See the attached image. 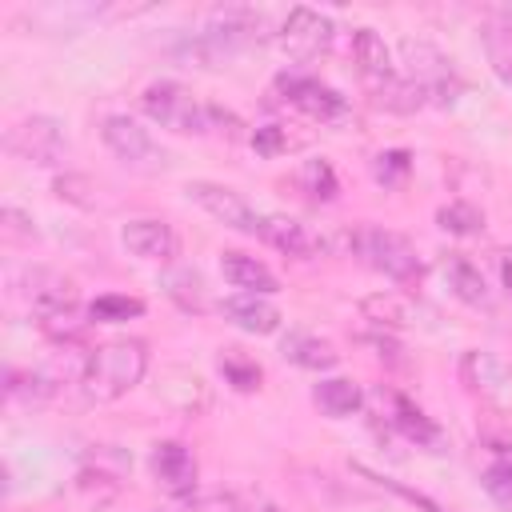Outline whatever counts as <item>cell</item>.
<instances>
[{"mask_svg":"<svg viewBox=\"0 0 512 512\" xmlns=\"http://www.w3.org/2000/svg\"><path fill=\"white\" fill-rule=\"evenodd\" d=\"M336 244H340V252L360 256L368 268L384 272L396 284H420V276H424V260L416 256V248L404 232L376 228V224H356V228L340 232Z\"/></svg>","mask_w":512,"mask_h":512,"instance_id":"obj_1","label":"cell"},{"mask_svg":"<svg viewBox=\"0 0 512 512\" xmlns=\"http://www.w3.org/2000/svg\"><path fill=\"white\" fill-rule=\"evenodd\" d=\"M148 372V348L144 340H108L100 344L80 372V388L88 400H120L128 388H136Z\"/></svg>","mask_w":512,"mask_h":512,"instance_id":"obj_2","label":"cell"},{"mask_svg":"<svg viewBox=\"0 0 512 512\" xmlns=\"http://www.w3.org/2000/svg\"><path fill=\"white\" fill-rule=\"evenodd\" d=\"M264 36V16L256 8H244V4H228V8H216L204 24V32H196L188 44H184V56L204 64V68H220L224 60H232L240 48L256 44Z\"/></svg>","mask_w":512,"mask_h":512,"instance_id":"obj_3","label":"cell"},{"mask_svg":"<svg viewBox=\"0 0 512 512\" xmlns=\"http://www.w3.org/2000/svg\"><path fill=\"white\" fill-rule=\"evenodd\" d=\"M140 108L152 124L168 128V132H180V136H200L208 132V104H200L184 84L176 80H156L144 88L140 96Z\"/></svg>","mask_w":512,"mask_h":512,"instance_id":"obj_4","label":"cell"},{"mask_svg":"<svg viewBox=\"0 0 512 512\" xmlns=\"http://www.w3.org/2000/svg\"><path fill=\"white\" fill-rule=\"evenodd\" d=\"M400 52H404V60H408V80H416V84L428 92V104L448 108V104L460 100L464 80L456 76L452 60H448L440 48H432V44H424V40H404Z\"/></svg>","mask_w":512,"mask_h":512,"instance_id":"obj_5","label":"cell"},{"mask_svg":"<svg viewBox=\"0 0 512 512\" xmlns=\"http://www.w3.org/2000/svg\"><path fill=\"white\" fill-rule=\"evenodd\" d=\"M332 40H336L332 20L320 16L316 8H304V4H296V8L288 12V20L280 24V32H276L280 52H284L288 60H300V64L320 60V56L332 48Z\"/></svg>","mask_w":512,"mask_h":512,"instance_id":"obj_6","label":"cell"},{"mask_svg":"<svg viewBox=\"0 0 512 512\" xmlns=\"http://www.w3.org/2000/svg\"><path fill=\"white\" fill-rule=\"evenodd\" d=\"M100 136H104V144L112 148V156L116 160H124L128 168H144V172H156V168H164V148L152 140V132L148 128H140L132 116H104V124H100Z\"/></svg>","mask_w":512,"mask_h":512,"instance_id":"obj_7","label":"cell"},{"mask_svg":"<svg viewBox=\"0 0 512 512\" xmlns=\"http://www.w3.org/2000/svg\"><path fill=\"white\" fill-rule=\"evenodd\" d=\"M188 200H196L212 220H220L224 228H236V232H244V236H260V220L264 216H256V208L236 192V188H228V184H216V180H192L188 188Z\"/></svg>","mask_w":512,"mask_h":512,"instance_id":"obj_8","label":"cell"},{"mask_svg":"<svg viewBox=\"0 0 512 512\" xmlns=\"http://www.w3.org/2000/svg\"><path fill=\"white\" fill-rule=\"evenodd\" d=\"M4 144L16 160H28V164H56L64 156V132L52 116H28L12 124Z\"/></svg>","mask_w":512,"mask_h":512,"instance_id":"obj_9","label":"cell"},{"mask_svg":"<svg viewBox=\"0 0 512 512\" xmlns=\"http://www.w3.org/2000/svg\"><path fill=\"white\" fill-rule=\"evenodd\" d=\"M276 92H284V100L292 108H300L304 116H312V120H344L348 116V100L336 88H328V84H320L312 76H296V72L280 76Z\"/></svg>","mask_w":512,"mask_h":512,"instance_id":"obj_10","label":"cell"},{"mask_svg":"<svg viewBox=\"0 0 512 512\" xmlns=\"http://www.w3.org/2000/svg\"><path fill=\"white\" fill-rule=\"evenodd\" d=\"M152 476L172 492V496H188L196 488V456L180 444V440H160L152 444Z\"/></svg>","mask_w":512,"mask_h":512,"instance_id":"obj_11","label":"cell"},{"mask_svg":"<svg viewBox=\"0 0 512 512\" xmlns=\"http://www.w3.org/2000/svg\"><path fill=\"white\" fill-rule=\"evenodd\" d=\"M120 240H124V248L132 252V256H140V260H172L176 256V248H180V240H176V232H172V224H164V220H152V216H140V220H128L124 224V232H120Z\"/></svg>","mask_w":512,"mask_h":512,"instance_id":"obj_12","label":"cell"},{"mask_svg":"<svg viewBox=\"0 0 512 512\" xmlns=\"http://www.w3.org/2000/svg\"><path fill=\"white\" fill-rule=\"evenodd\" d=\"M220 312H224V320H232L236 328H244L252 336H272L280 328V308L264 296H252V292L220 300Z\"/></svg>","mask_w":512,"mask_h":512,"instance_id":"obj_13","label":"cell"},{"mask_svg":"<svg viewBox=\"0 0 512 512\" xmlns=\"http://www.w3.org/2000/svg\"><path fill=\"white\" fill-rule=\"evenodd\" d=\"M260 240H268L272 248H280V252H288L296 260H308V256H316L324 248V240L316 232H308L292 216H264L260 220Z\"/></svg>","mask_w":512,"mask_h":512,"instance_id":"obj_14","label":"cell"},{"mask_svg":"<svg viewBox=\"0 0 512 512\" xmlns=\"http://www.w3.org/2000/svg\"><path fill=\"white\" fill-rule=\"evenodd\" d=\"M460 380L468 384V392H476L484 400H496L508 388V368L492 352H464L460 356Z\"/></svg>","mask_w":512,"mask_h":512,"instance_id":"obj_15","label":"cell"},{"mask_svg":"<svg viewBox=\"0 0 512 512\" xmlns=\"http://www.w3.org/2000/svg\"><path fill=\"white\" fill-rule=\"evenodd\" d=\"M220 268H224V280L232 288H244L252 296H272L280 288V280L272 276L268 264H260L256 256H244V252H224L220 256Z\"/></svg>","mask_w":512,"mask_h":512,"instance_id":"obj_16","label":"cell"},{"mask_svg":"<svg viewBox=\"0 0 512 512\" xmlns=\"http://www.w3.org/2000/svg\"><path fill=\"white\" fill-rule=\"evenodd\" d=\"M444 276H448V288H452L464 304H472V308H492V292H488V284H484V272H480L472 260H464L460 252H452V256L444 260Z\"/></svg>","mask_w":512,"mask_h":512,"instance_id":"obj_17","label":"cell"},{"mask_svg":"<svg viewBox=\"0 0 512 512\" xmlns=\"http://www.w3.org/2000/svg\"><path fill=\"white\" fill-rule=\"evenodd\" d=\"M312 400L320 404V412H324V416L344 420V416H352V412L364 404V392H360V384H356V380L332 376V380H320V384L312 388Z\"/></svg>","mask_w":512,"mask_h":512,"instance_id":"obj_18","label":"cell"},{"mask_svg":"<svg viewBox=\"0 0 512 512\" xmlns=\"http://www.w3.org/2000/svg\"><path fill=\"white\" fill-rule=\"evenodd\" d=\"M352 56L360 64V72L372 80V84H384L392 76V56H388V44L372 32V28H356L352 36Z\"/></svg>","mask_w":512,"mask_h":512,"instance_id":"obj_19","label":"cell"},{"mask_svg":"<svg viewBox=\"0 0 512 512\" xmlns=\"http://www.w3.org/2000/svg\"><path fill=\"white\" fill-rule=\"evenodd\" d=\"M284 360H292V364H300V368H308V372H328V368H336L340 352H336L328 340L292 332V336L284 340Z\"/></svg>","mask_w":512,"mask_h":512,"instance_id":"obj_20","label":"cell"},{"mask_svg":"<svg viewBox=\"0 0 512 512\" xmlns=\"http://www.w3.org/2000/svg\"><path fill=\"white\" fill-rule=\"evenodd\" d=\"M360 312L384 328H408L412 324V300L400 292H372L360 300Z\"/></svg>","mask_w":512,"mask_h":512,"instance_id":"obj_21","label":"cell"},{"mask_svg":"<svg viewBox=\"0 0 512 512\" xmlns=\"http://www.w3.org/2000/svg\"><path fill=\"white\" fill-rule=\"evenodd\" d=\"M164 292H168L184 312H204V308H208L204 276H200L196 268H172V272H164Z\"/></svg>","mask_w":512,"mask_h":512,"instance_id":"obj_22","label":"cell"},{"mask_svg":"<svg viewBox=\"0 0 512 512\" xmlns=\"http://www.w3.org/2000/svg\"><path fill=\"white\" fill-rule=\"evenodd\" d=\"M376 104L380 108H388V112H416V108H424L428 104V92L416 84V80H400V76H388L384 84H376Z\"/></svg>","mask_w":512,"mask_h":512,"instance_id":"obj_23","label":"cell"},{"mask_svg":"<svg viewBox=\"0 0 512 512\" xmlns=\"http://www.w3.org/2000/svg\"><path fill=\"white\" fill-rule=\"evenodd\" d=\"M392 424H396L408 440H416V444H436V440H440L436 420H428L408 396H392Z\"/></svg>","mask_w":512,"mask_h":512,"instance_id":"obj_24","label":"cell"},{"mask_svg":"<svg viewBox=\"0 0 512 512\" xmlns=\"http://www.w3.org/2000/svg\"><path fill=\"white\" fill-rule=\"evenodd\" d=\"M436 224L444 232H452V236H476V232H484V212L476 204H468V200H448L436 212Z\"/></svg>","mask_w":512,"mask_h":512,"instance_id":"obj_25","label":"cell"},{"mask_svg":"<svg viewBox=\"0 0 512 512\" xmlns=\"http://www.w3.org/2000/svg\"><path fill=\"white\" fill-rule=\"evenodd\" d=\"M352 472H356V476H364V480H372L376 488H384V492H392V496H400V500L416 504L420 512H444L432 496H424V492H416V488H408V484H400V480H392V476H384V472H376V468H368V464H360V460H352Z\"/></svg>","mask_w":512,"mask_h":512,"instance_id":"obj_26","label":"cell"},{"mask_svg":"<svg viewBox=\"0 0 512 512\" xmlns=\"http://www.w3.org/2000/svg\"><path fill=\"white\" fill-rule=\"evenodd\" d=\"M484 52H488L492 72H496L504 84H512V28L488 24V28H484Z\"/></svg>","mask_w":512,"mask_h":512,"instance_id":"obj_27","label":"cell"},{"mask_svg":"<svg viewBox=\"0 0 512 512\" xmlns=\"http://www.w3.org/2000/svg\"><path fill=\"white\" fill-rule=\"evenodd\" d=\"M144 312V300H136V296H96L92 304H88V316L92 320H100V324H116V320H128V316H140Z\"/></svg>","mask_w":512,"mask_h":512,"instance_id":"obj_28","label":"cell"},{"mask_svg":"<svg viewBox=\"0 0 512 512\" xmlns=\"http://www.w3.org/2000/svg\"><path fill=\"white\" fill-rule=\"evenodd\" d=\"M220 372H224L228 384L240 388V392H252V388L260 384V364L248 360V356H240L236 348H224V356H220Z\"/></svg>","mask_w":512,"mask_h":512,"instance_id":"obj_29","label":"cell"},{"mask_svg":"<svg viewBox=\"0 0 512 512\" xmlns=\"http://www.w3.org/2000/svg\"><path fill=\"white\" fill-rule=\"evenodd\" d=\"M300 180H304V188H308L316 200H332V196H336V172H332L328 160H308V164L300 168Z\"/></svg>","mask_w":512,"mask_h":512,"instance_id":"obj_30","label":"cell"},{"mask_svg":"<svg viewBox=\"0 0 512 512\" xmlns=\"http://www.w3.org/2000/svg\"><path fill=\"white\" fill-rule=\"evenodd\" d=\"M484 492L504 508V512H512V460H500V464H492V468H484Z\"/></svg>","mask_w":512,"mask_h":512,"instance_id":"obj_31","label":"cell"},{"mask_svg":"<svg viewBox=\"0 0 512 512\" xmlns=\"http://www.w3.org/2000/svg\"><path fill=\"white\" fill-rule=\"evenodd\" d=\"M56 196L60 200H68V204H80V208H92L96 204V184L88 180V176H76V172H64V176H56Z\"/></svg>","mask_w":512,"mask_h":512,"instance_id":"obj_32","label":"cell"},{"mask_svg":"<svg viewBox=\"0 0 512 512\" xmlns=\"http://www.w3.org/2000/svg\"><path fill=\"white\" fill-rule=\"evenodd\" d=\"M40 328H44V336H52V340H76V336L84 332V320H80V312H76V308H64V312L44 316V320H40Z\"/></svg>","mask_w":512,"mask_h":512,"instance_id":"obj_33","label":"cell"},{"mask_svg":"<svg viewBox=\"0 0 512 512\" xmlns=\"http://www.w3.org/2000/svg\"><path fill=\"white\" fill-rule=\"evenodd\" d=\"M408 168H412V160H408V152H404V148L380 152V156H376V164H372V172H376V180H380V184H392V180H400Z\"/></svg>","mask_w":512,"mask_h":512,"instance_id":"obj_34","label":"cell"},{"mask_svg":"<svg viewBox=\"0 0 512 512\" xmlns=\"http://www.w3.org/2000/svg\"><path fill=\"white\" fill-rule=\"evenodd\" d=\"M208 132H220L224 140H240L244 136V120L220 104H208Z\"/></svg>","mask_w":512,"mask_h":512,"instance_id":"obj_35","label":"cell"},{"mask_svg":"<svg viewBox=\"0 0 512 512\" xmlns=\"http://www.w3.org/2000/svg\"><path fill=\"white\" fill-rule=\"evenodd\" d=\"M248 140H252V148H256L260 156H276V152H284V148H288V136H284V128H280V124H260Z\"/></svg>","mask_w":512,"mask_h":512,"instance_id":"obj_36","label":"cell"},{"mask_svg":"<svg viewBox=\"0 0 512 512\" xmlns=\"http://www.w3.org/2000/svg\"><path fill=\"white\" fill-rule=\"evenodd\" d=\"M0 220H4V236H8V240H32V236H36L32 220H28L20 208H4Z\"/></svg>","mask_w":512,"mask_h":512,"instance_id":"obj_37","label":"cell"},{"mask_svg":"<svg viewBox=\"0 0 512 512\" xmlns=\"http://www.w3.org/2000/svg\"><path fill=\"white\" fill-rule=\"evenodd\" d=\"M500 276H504V288L512 292V256H504V260H500Z\"/></svg>","mask_w":512,"mask_h":512,"instance_id":"obj_38","label":"cell"},{"mask_svg":"<svg viewBox=\"0 0 512 512\" xmlns=\"http://www.w3.org/2000/svg\"><path fill=\"white\" fill-rule=\"evenodd\" d=\"M260 512H284V508H280V504H264Z\"/></svg>","mask_w":512,"mask_h":512,"instance_id":"obj_39","label":"cell"}]
</instances>
